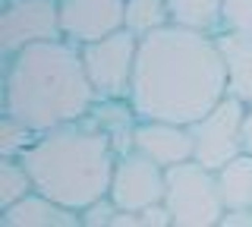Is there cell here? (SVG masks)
Returning a JSON list of instances; mask_svg holds the SVG:
<instances>
[{
    "instance_id": "obj_1",
    "label": "cell",
    "mask_w": 252,
    "mask_h": 227,
    "mask_svg": "<svg viewBox=\"0 0 252 227\" xmlns=\"http://www.w3.org/2000/svg\"><path fill=\"white\" fill-rule=\"evenodd\" d=\"M227 95V66L218 38L164 26L139 38L129 104L139 120L195 123Z\"/></svg>"
},
{
    "instance_id": "obj_2",
    "label": "cell",
    "mask_w": 252,
    "mask_h": 227,
    "mask_svg": "<svg viewBox=\"0 0 252 227\" xmlns=\"http://www.w3.org/2000/svg\"><path fill=\"white\" fill-rule=\"evenodd\" d=\"M94 101L82 51L69 38L29 44L3 60L0 107L38 132L85 120Z\"/></svg>"
},
{
    "instance_id": "obj_3",
    "label": "cell",
    "mask_w": 252,
    "mask_h": 227,
    "mask_svg": "<svg viewBox=\"0 0 252 227\" xmlns=\"http://www.w3.org/2000/svg\"><path fill=\"white\" fill-rule=\"evenodd\" d=\"M22 161L35 180V190L73 211H82L89 202L110 193L117 148L107 132L85 117L41 132Z\"/></svg>"
},
{
    "instance_id": "obj_4",
    "label": "cell",
    "mask_w": 252,
    "mask_h": 227,
    "mask_svg": "<svg viewBox=\"0 0 252 227\" xmlns=\"http://www.w3.org/2000/svg\"><path fill=\"white\" fill-rule=\"evenodd\" d=\"M164 205L173 215V227H220L227 215V199L218 170L195 158L167 167Z\"/></svg>"
},
{
    "instance_id": "obj_5",
    "label": "cell",
    "mask_w": 252,
    "mask_h": 227,
    "mask_svg": "<svg viewBox=\"0 0 252 227\" xmlns=\"http://www.w3.org/2000/svg\"><path fill=\"white\" fill-rule=\"evenodd\" d=\"M246 111H249L246 101L224 95L205 117L189 123L192 158L211 170H220L236 155L246 152Z\"/></svg>"
},
{
    "instance_id": "obj_6",
    "label": "cell",
    "mask_w": 252,
    "mask_h": 227,
    "mask_svg": "<svg viewBox=\"0 0 252 227\" xmlns=\"http://www.w3.org/2000/svg\"><path fill=\"white\" fill-rule=\"evenodd\" d=\"M82 64L89 73V82L98 98H129L132 73L139 57V35L129 29H120L114 35H104L98 41L82 44Z\"/></svg>"
},
{
    "instance_id": "obj_7",
    "label": "cell",
    "mask_w": 252,
    "mask_h": 227,
    "mask_svg": "<svg viewBox=\"0 0 252 227\" xmlns=\"http://www.w3.org/2000/svg\"><path fill=\"white\" fill-rule=\"evenodd\" d=\"M63 38L60 0H0V54L13 57L29 44Z\"/></svg>"
},
{
    "instance_id": "obj_8",
    "label": "cell",
    "mask_w": 252,
    "mask_h": 227,
    "mask_svg": "<svg viewBox=\"0 0 252 227\" xmlns=\"http://www.w3.org/2000/svg\"><path fill=\"white\" fill-rule=\"evenodd\" d=\"M164 193H167V167L145 158L136 148L117 155L114 177H110V199L123 211H142L148 205H158L164 202Z\"/></svg>"
},
{
    "instance_id": "obj_9",
    "label": "cell",
    "mask_w": 252,
    "mask_h": 227,
    "mask_svg": "<svg viewBox=\"0 0 252 227\" xmlns=\"http://www.w3.org/2000/svg\"><path fill=\"white\" fill-rule=\"evenodd\" d=\"M126 0H60L63 38L73 44H89L123 29Z\"/></svg>"
},
{
    "instance_id": "obj_10",
    "label": "cell",
    "mask_w": 252,
    "mask_h": 227,
    "mask_svg": "<svg viewBox=\"0 0 252 227\" xmlns=\"http://www.w3.org/2000/svg\"><path fill=\"white\" fill-rule=\"evenodd\" d=\"M132 148L142 152L145 158L158 161L161 167H173L180 161L192 158V132L186 123L170 120H139Z\"/></svg>"
},
{
    "instance_id": "obj_11",
    "label": "cell",
    "mask_w": 252,
    "mask_h": 227,
    "mask_svg": "<svg viewBox=\"0 0 252 227\" xmlns=\"http://www.w3.org/2000/svg\"><path fill=\"white\" fill-rule=\"evenodd\" d=\"M0 224L3 227H79L82 218H79V211L60 205L47 193L32 190L19 202H13L10 208H0Z\"/></svg>"
},
{
    "instance_id": "obj_12",
    "label": "cell",
    "mask_w": 252,
    "mask_h": 227,
    "mask_svg": "<svg viewBox=\"0 0 252 227\" xmlns=\"http://www.w3.org/2000/svg\"><path fill=\"white\" fill-rule=\"evenodd\" d=\"M215 38L227 66V95L252 104V35L224 29Z\"/></svg>"
},
{
    "instance_id": "obj_13",
    "label": "cell",
    "mask_w": 252,
    "mask_h": 227,
    "mask_svg": "<svg viewBox=\"0 0 252 227\" xmlns=\"http://www.w3.org/2000/svg\"><path fill=\"white\" fill-rule=\"evenodd\" d=\"M167 10L173 26L205 35L224 32V0H167Z\"/></svg>"
},
{
    "instance_id": "obj_14",
    "label": "cell",
    "mask_w": 252,
    "mask_h": 227,
    "mask_svg": "<svg viewBox=\"0 0 252 227\" xmlns=\"http://www.w3.org/2000/svg\"><path fill=\"white\" fill-rule=\"evenodd\" d=\"M227 208H252V152L236 155L230 164L218 170Z\"/></svg>"
},
{
    "instance_id": "obj_15",
    "label": "cell",
    "mask_w": 252,
    "mask_h": 227,
    "mask_svg": "<svg viewBox=\"0 0 252 227\" xmlns=\"http://www.w3.org/2000/svg\"><path fill=\"white\" fill-rule=\"evenodd\" d=\"M164 26H170L167 0H126L123 29H129L132 35L145 38V35H152Z\"/></svg>"
},
{
    "instance_id": "obj_16",
    "label": "cell",
    "mask_w": 252,
    "mask_h": 227,
    "mask_svg": "<svg viewBox=\"0 0 252 227\" xmlns=\"http://www.w3.org/2000/svg\"><path fill=\"white\" fill-rule=\"evenodd\" d=\"M35 190L29 167L22 158H3L0 161V208H10L13 202H19L22 195Z\"/></svg>"
},
{
    "instance_id": "obj_17",
    "label": "cell",
    "mask_w": 252,
    "mask_h": 227,
    "mask_svg": "<svg viewBox=\"0 0 252 227\" xmlns=\"http://www.w3.org/2000/svg\"><path fill=\"white\" fill-rule=\"evenodd\" d=\"M38 136H41V132L35 127L22 123L19 117H13V114H3V120H0V155H3V158H22V155L38 142Z\"/></svg>"
},
{
    "instance_id": "obj_18",
    "label": "cell",
    "mask_w": 252,
    "mask_h": 227,
    "mask_svg": "<svg viewBox=\"0 0 252 227\" xmlns=\"http://www.w3.org/2000/svg\"><path fill=\"white\" fill-rule=\"evenodd\" d=\"M117 211H120V205H117L107 193V195H101V199L89 202V205L79 211V218H82V227H110Z\"/></svg>"
},
{
    "instance_id": "obj_19",
    "label": "cell",
    "mask_w": 252,
    "mask_h": 227,
    "mask_svg": "<svg viewBox=\"0 0 252 227\" xmlns=\"http://www.w3.org/2000/svg\"><path fill=\"white\" fill-rule=\"evenodd\" d=\"M224 29L252 35V0H224Z\"/></svg>"
},
{
    "instance_id": "obj_20",
    "label": "cell",
    "mask_w": 252,
    "mask_h": 227,
    "mask_svg": "<svg viewBox=\"0 0 252 227\" xmlns=\"http://www.w3.org/2000/svg\"><path fill=\"white\" fill-rule=\"evenodd\" d=\"M220 227H252V208H227Z\"/></svg>"
},
{
    "instance_id": "obj_21",
    "label": "cell",
    "mask_w": 252,
    "mask_h": 227,
    "mask_svg": "<svg viewBox=\"0 0 252 227\" xmlns=\"http://www.w3.org/2000/svg\"><path fill=\"white\" fill-rule=\"evenodd\" d=\"M246 152H252V104L246 111Z\"/></svg>"
}]
</instances>
